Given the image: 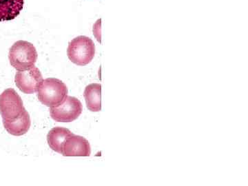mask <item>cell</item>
I'll use <instances>...</instances> for the list:
<instances>
[{
    "mask_svg": "<svg viewBox=\"0 0 248 186\" xmlns=\"http://www.w3.org/2000/svg\"><path fill=\"white\" fill-rule=\"evenodd\" d=\"M37 57L35 47L27 41H17L10 48V63L17 71H25L35 66Z\"/></svg>",
    "mask_w": 248,
    "mask_h": 186,
    "instance_id": "6da1fadb",
    "label": "cell"
},
{
    "mask_svg": "<svg viewBox=\"0 0 248 186\" xmlns=\"http://www.w3.org/2000/svg\"><path fill=\"white\" fill-rule=\"evenodd\" d=\"M37 91V97L40 102L50 108L58 107L68 94L66 84L61 80L55 78L44 80Z\"/></svg>",
    "mask_w": 248,
    "mask_h": 186,
    "instance_id": "7a4b0ae2",
    "label": "cell"
},
{
    "mask_svg": "<svg viewBox=\"0 0 248 186\" xmlns=\"http://www.w3.org/2000/svg\"><path fill=\"white\" fill-rule=\"evenodd\" d=\"M68 58L75 64L84 66L91 63L95 55L94 42L86 36H79L73 39L67 50Z\"/></svg>",
    "mask_w": 248,
    "mask_h": 186,
    "instance_id": "3957f363",
    "label": "cell"
},
{
    "mask_svg": "<svg viewBox=\"0 0 248 186\" xmlns=\"http://www.w3.org/2000/svg\"><path fill=\"white\" fill-rule=\"evenodd\" d=\"M25 110L22 98L14 89L5 90L0 94V114L3 120H16Z\"/></svg>",
    "mask_w": 248,
    "mask_h": 186,
    "instance_id": "277c9868",
    "label": "cell"
},
{
    "mask_svg": "<svg viewBox=\"0 0 248 186\" xmlns=\"http://www.w3.org/2000/svg\"><path fill=\"white\" fill-rule=\"evenodd\" d=\"M82 110V104L78 98L67 95L58 107L50 108V113L55 122L68 123L76 120Z\"/></svg>",
    "mask_w": 248,
    "mask_h": 186,
    "instance_id": "5b68a950",
    "label": "cell"
},
{
    "mask_svg": "<svg viewBox=\"0 0 248 186\" xmlns=\"http://www.w3.org/2000/svg\"><path fill=\"white\" fill-rule=\"evenodd\" d=\"M15 81L18 89L22 93L32 94L38 91L44 79L40 70L34 66L25 71H18Z\"/></svg>",
    "mask_w": 248,
    "mask_h": 186,
    "instance_id": "8992f818",
    "label": "cell"
},
{
    "mask_svg": "<svg viewBox=\"0 0 248 186\" xmlns=\"http://www.w3.org/2000/svg\"><path fill=\"white\" fill-rule=\"evenodd\" d=\"M62 154L64 156H89L91 145L83 137L73 135L65 141Z\"/></svg>",
    "mask_w": 248,
    "mask_h": 186,
    "instance_id": "52a82bcc",
    "label": "cell"
},
{
    "mask_svg": "<svg viewBox=\"0 0 248 186\" xmlns=\"http://www.w3.org/2000/svg\"><path fill=\"white\" fill-rule=\"evenodd\" d=\"M4 128L6 131L14 136H22L28 133L31 128V121L30 115L27 110L13 121L3 120Z\"/></svg>",
    "mask_w": 248,
    "mask_h": 186,
    "instance_id": "ba28073f",
    "label": "cell"
},
{
    "mask_svg": "<svg viewBox=\"0 0 248 186\" xmlns=\"http://www.w3.org/2000/svg\"><path fill=\"white\" fill-rule=\"evenodd\" d=\"M24 0H0V22L14 20L24 8Z\"/></svg>",
    "mask_w": 248,
    "mask_h": 186,
    "instance_id": "9c48e42d",
    "label": "cell"
},
{
    "mask_svg": "<svg viewBox=\"0 0 248 186\" xmlns=\"http://www.w3.org/2000/svg\"><path fill=\"white\" fill-rule=\"evenodd\" d=\"M84 96L90 111L99 112L102 110V85L91 84L86 86Z\"/></svg>",
    "mask_w": 248,
    "mask_h": 186,
    "instance_id": "30bf717a",
    "label": "cell"
},
{
    "mask_svg": "<svg viewBox=\"0 0 248 186\" xmlns=\"http://www.w3.org/2000/svg\"><path fill=\"white\" fill-rule=\"evenodd\" d=\"M73 135L68 129L55 127L51 129L47 135L48 146L53 151L62 154V148L65 141Z\"/></svg>",
    "mask_w": 248,
    "mask_h": 186,
    "instance_id": "8fae6325",
    "label": "cell"
}]
</instances>
